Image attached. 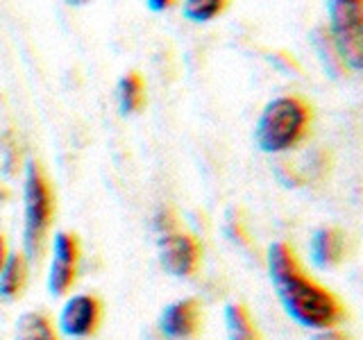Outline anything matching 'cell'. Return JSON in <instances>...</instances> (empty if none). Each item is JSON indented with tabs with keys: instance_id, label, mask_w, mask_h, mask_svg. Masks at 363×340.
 <instances>
[{
	"instance_id": "obj_1",
	"label": "cell",
	"mask_w": 363,
	"mask_h": 340,
	"mask_svg": "<svg viewBox=\"0 0 363 340\" xmlns=\"http://www.w3.org/2000/svg\"><path fill=\"white\" fill-rule=\"evenodd\" d=\"M268 270L279 302L295 322L306 329H334L347 317V309L336 295L306 275L300 259L286 243H272L268 249Z\"/></svg>"
},
{
	"instance_id": "obj_2",
	"label": "cell",
	"mask_w": 363,
	"mask_h": 340,
	"mask_svg": "<svg viewBox=\"0 0 363 340\" xmlns=\"http://www.w3.org/2000/svg\"><path fill=\"white\" fill-rule=\"evenodd\" d=\"M313 109L300 96L272 100L257 125V143L264 152H284L298 145L311 128Z\"/></svg>"
},
{
	"instance_id": "obj_3",
	"label": "cell",
	"mask_w": 363,
	"mask_h": 340,
	"mask_svg": "<svg viewBox=\"0 0 363 340\" xmlns=\"http://www.w3.org/2000/svg\"><path fill=\"white\" fill-rule=\"evenodd\" d=\"M55 196L41 164L30 162L26 175V249L30 259L39 261L52 227Z\"/></svg>"
},
{
	"instance_id": "obj_4",
	"label": "cell",
	"mask_w": 363,
	"mask_h": 340,
	"mask_svg": "<svg viewBox=\"0 0 363 340\" xmlns=\"http://www.w3.org/2000/svg\"><path fill=\"white\" fill-rule=\"evenodd\" d=\"M332 16V43L340 62L361 71L363 66V7L359 0H336L329 5Z\"/></svg>"
},
{
	"instance_id": "obj_5",
	"label": "cell",
	"mask_w": 363,
	"mask_h": 340,
	"mask_svg": "<svg viewBox=\"0 0 363 340\" xmlns=\"http://www.w3.org/2000/svg\"><path fill=\"white\" fill-rule=\"evenodd\" d=\"M162 266L173 277H193L200 268L202 247L196 236L184 232H168L159 243Z\"/></svg>"
},
{
	"instance_id": "obj_6",
	"label": "cell",
	"mask_w": 363,
	"mask_h": 340,
	"mask_svg": "<svg viewBox=\"0 0 363 340\" xmlns=\"http://www.w3.org/2000/svg\"><path fill=\"white\" fill-rule=\"evenodd\" d=\"M79 268V241L75 234L60 232L52 243V261L48 272V288L52 295H64L73 288Z\"/></svg>"
},
{
	"instance_id": "obj_7",
	"label": "cell",
	"mask_w": 363,
	"mask_h": 340,
	"mask_svg": "<svg viewBox=\"0 0 363 340\" xmlns=\"http://www.w3.org/2000/svg\"><path fill=\"white\" fill-rule=\"evenodd\" d=\"M102 302L96 295H75L66 302L60 315V327L71 338H89L96 336L102 324Z\"/></svg>"
},
{
	"instance_id": "obj_8",
	"label": "cell",
	"mask_w": 363,
	"mask_h": 340,
	"mask_svg": "<svg viewBox=\"0 0 363 340\" xmlns=\"http://www.w3.org/2000/svg\"><path fill=\"white\" fill-rule=\"evenodd\" d=\"M159 329L162 334L173 340H186L198 336L202 329V304L193 298L177 300L168 304L159 317Z\"/></svg>"
},
{
	"instance_id": "obj_9",
	"label": "cell",
	"mask_w": 363,
	"mask_h": 340,
	"mask_svg": "<svg viewBox=\"0 0 363 340\" xmlns=\"http://www.w3.org/2000/svg\"><path fill=\"white\" fill-rule=\"evenodd\" d=\"M345 234L338 227H323L318 230L311 238V259L318 268L329 270L343 264L345 252H347V241Z\"/></svg>"
},
{
	"instance_id": "obj_10",
	"label": "cell",
	"mask_w": 363,
	"mask_h": 340,
	"mask_svg": "<svg viewBox=\"0 0 363 340\" xmlns=\"http://www.w3.org/2000/svg\"><path fill=\"white\" fill-rule=\"evenodd\" d=\"M28 275H30V266L26 254L16 252L7 256L3 270H0V298L9 302L18 300L28 286Z\"/></svg>"
},
{
	"instance_id": "obj_11",
	"label": "cell",
	"mask_w": 363,
	"mask_h": 340,
	"mask_svg": "<svg viewBox=\"0 0 363 340\" xmlns=\"http://www.w3.org/2000/svg\"><path fill=\"white\" fill-rule=\"evenodd\" d=\"M225 322H227V336L230 340H264L257 322L243 304H230L225 311Z\"/></svg>"
},
{
	"instance_id": "obj_12",
	"label": "cell",
	"mask_w": 363,
	"mask_h": 340,
	"mask_svg": "<svg viewBox=\"0 0 363 340\" xmlns=\"http://www.w3.org/2000/svg\"><path fill=\"white\" fill-rule=\"evenodd\" d=\"M16 340H60L52 320L41 311L21 315L16 324Z\"/></svg>"
},
{
	"instance_id": "obj_13",
	"label": "cell",
	"mask_w": 363,
	"mask_h": 340,
	"mask_svg": "<svg viewBox=\"0 0 363 340\" xmlns=\"http://www.w3.org/2000/svg\"><path fill=\"white\" fill-rule=\"evenodd\" d=\"M118 98H121V109L125 113H136L143 107V102H145V82L136 71L128 73L121 79Z\"/></svg>"
},
{
	"instance_id": "obj_14",
	"label": "cell",
	"mask_w": 363,
	"mask_h": 340,
	"mask_svg": "<svg viewBox=\"0 0 363 340\" xmlns=\"http://www.w3.org/2000/svg\"><path fill=\"white\" fill-rule=\"evenodd\" d=\"M225 7H227L225 0H189L184 5V16L196 23H204L218 16Z\"/></svg>"
},
{
	"instance_id": "obj_15",
	"label": "cell",
	"mask_w": 363,
	"mask_h": 340,
	"mask_svg": "<svg viewBox=\"0 0 363 340\" xmlns=\"http://www.w3.org/2000/svg\"><path fill=\"white\" fill-rule=\"evenodd\" d=\"M315 340H352V338L343 332H338V329H327V332L318 334Z\"/></svg>"
},
{
	"instance_id": "obj_16",
	"label": "cell",
	"mask_w": 363,
	"mask_h": 340,
	"mask_svg": "<svg viewBox=\"0 0 363 340\" xmlns=\"http://www.w3.org/2000/svg\"><path fill=\"white\" fill-rule=\"evenodd\" d=\"M147 7H150L152 11H162V9L173 7V0H150V3H147Z\"/></svg>"
},
{
	"instance_id": "obj_17",
	"label": "cell",
	"mask_w": 363,
	"mask_h": 340,
	"mask_svg": "<svg viewBox=\"0 0 363 340\" xmlns=\"http://www.w3.org/2000/svg\"><path fill=\"white\" fill-rule=\"evenodd\" d=\"M5 261H7V243H5V236L0 234V270H3Z\"/></svg>"
}]
</instances>
